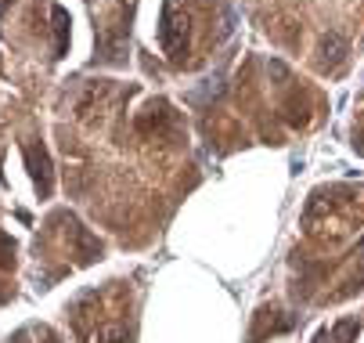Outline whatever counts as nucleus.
I'll list each match as a JSON object with an SVG mask.
<instances>
[{
	"instance_id": "nucleus-1",
	"label": "nucleus",
	"mask_w": 364,
	"mask_h": 343,
	"mask_svg": "<svg viewBox=\"0 0 364 343\" xmlns=\"http://www.w3.org/2000/svg\"><path fill=\"white\" fill-rule=\"evenodd\" d=\"M159 47L170 62H181L188 55V15L177 8V0L163 4V19H159Z\"/></svg>"
},
{
	"instance_id": "nucleus-2",
	"label": "nucleus",
	"mask_w": 364,
	"mask_h": 343,
	"mask_svg": "<svg viewBox=\"0 0 364 343\" xmlns=\"http://www.w3.org/2000/svg\"><path fill=\"white\" fill-rule=\"evenodd\" d=\"M22 156H26V167H29V177L40 191V199H47L55 191V167H50V156L43 149V141H26L22 144Z\"/></svg>"
},
{
	"instance_id": "nucleus-3",
	"label": "nucleus",
	"mask_w": 364,
	"mask_h": 343,
	"mask_svg": "<svg viewBox=\"0 0 364 343\" xmlns=\"http://www.w3.org/2000/svg\"><path fill=\"white\" fill-rule=\"evenodd\" d=\"M65 224H69V228H65V235L73 238V253H76V264H83V268H87V264L101 260L105 246H101V242H97V238H94V235H90V231H87V228H83V224H80L73 213H65Z\"/></svg>"
},
{
	"instance_id": "nucleus-4",
	"label": "nucleus",
	"mask_w": 364,
	"mask_h": 343,
	"mask_svg": "<svg viewBox=\"0 0 364 343\" xmlns=\"http://www.w3.org/2000/svg\"><path fill=\"white\" fill-rule=\"evenodd\" d=\"M346 51H350V47H346V40H343L339 33L321 36V43H318V69H321V73H339Z\"/></svg>"
},
{
	"instance_id": "nucleus-5",
	"label": "nucleus",
	"mask_w": 364,
	"mask_h": 343,
	"mask_svg": "<svg viewBox=\"0 0 364 343\" xmlns=\"http://www.w3.org/2000/svg\"><path fill=\"white\" fill-rule=\"evenodd\" d=\"M50 26H55V58L69 55V40H73V19L62 4L50 8Z\"/></svg>"
},
{
	"instance_id": "nucleus-6",
	"label": "nucleus",
	"mask_w": 364,
	"mask_h": 343,
	"mask_svg": "<svg viewBox=\"0 0 364 343\" xmlns=\"http://www.w3.org/2000/svg\"><path fill=\"white\" fill-rule=\"evenodd\" d=\"M357 332H360V322H357V318H343V322H336V325H332L328 339H332V343H353V339H357Z\"/></svg>"
},
{
	"instance_id": "nucleus-7",
	"label": "nucleus",
	"mask_w": 364,
	"mask_h": 343,
	"mask_svg": "<svg viewBox=\"0 0 364 343\" xmlns=\"http://www.w3.org/2000/svg\"><path fill=\"white\" fill-rule=\"evenodd\" d=\"M97 343H130V329L123 322H112L97 332Z\"/></svg>"
},
{
	"instance_id": "nucleus-8",
	"label": "nucleus",
	"mask_w": 364,
	"mask_h": 343,
	"mask_svg": "<svg viewBox=\"0 0 364 343\" xmlns=\"http://www.w3.org/2000/svg\"><path fill=\"white\" fill-rule=\"evenodd\" d=\"M15 268V242L0 231V271H11Z\"/></svg>"
},
{
	"instance_id": "nucleus-9",
	"label": "nucleus",
	"mask_w": 364,
	"mask_h": 343,
	"mask_svg": "<svg viewBox=\"0 0 364 343\" xmlns=\"http://www.w3.org/2000/svg\"><path fill=\"white\" fill-rule=\"evenodd\" d=\"M8 343H26V329H18V332H15V336L8 339Z\"/></svg>"
},
{
	"instance_id": "nucleus-10",
	"label": "nucleus",
	"mask_w": 364,
	"mask_h": 343,
	"mask_svg": "<svg viewBox=\"0 0 364 343\" xmlns=\"http://www.w3.org/2000/svg\"><path fill=\"white\" fill-rule=\"evenodd\" d=\"M11 4H15V0H0V19H4V11H8Z\"/></svg>"
},
{
	"instance_id": "nucleus-11",
	"label": "nucleus",
	"mask_w": 364,
	"mask_h": 343,
	"mask_svg": "<svg viewBox=\"0 0 364 343\" xmlns=\"http://www.w3.org/2000/svg\"><path fill=\"white\" fill-rule=\"evenodd\" d=\"M8 297H11V289H8V285H0V304H4Z\"/></svg>"
},
{
	"instance_id": "nucleus-12",
	"label": "nucleus",
	"mask_w": 364,
	"mask_h": 343,
	"mask_svg": "<svg viewBox=\"0 0 364 343\" xmlns=\"http://www.w3.org/2000/svg\"><path fill=\"white\" fill-rule=\"evenodd\" d=\"M43 343H58L55 336H50V332H43Z\"/></svg>"
},
{
	"instance_id": "nucleus-13",
	"label": "nucleus",
	"mask_w": 364,
	"mask_h": 343,
	"mask_svg": "<svg viewBox=\"0 0 364 343\" xmlns=\"http://www.w3.org/2000/svg\"><path fill=\"white\" fill-rule=\"evenodd\" d=\"M0 69H4V58H0Z\"/></svg>"
},
{
	"instance_id": "nucleus-14",
	"label": "nucleus",
	"mask_w": 364,
	"mask_h": 343,
	"mask_svg": "<svg viewBox=\"0 0 364 343\" xmlns=\"http://www.w3.org/2000/svg\"><path fill=\"white\" fill-rule=\"evenodd\" d=\"M360 250H364V242H360Z\"/></svg>"
}]
</instances>
